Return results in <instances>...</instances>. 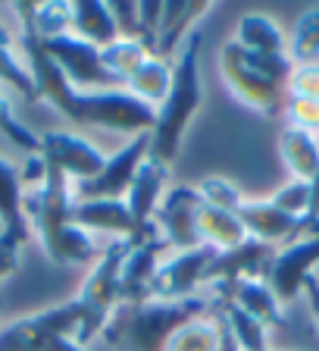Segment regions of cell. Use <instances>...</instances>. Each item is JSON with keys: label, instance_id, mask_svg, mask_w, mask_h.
Listing matches in <instances>:
<instances>
[{"label": "cell", "instance_id": "1", "mask_svg": "<svg viewBox=\"0 0 319 351\" xmlns=\"http://www.w3.org/2000/svg\"><path fill=\"white\" fill-rule=\"evenodd\" d=\"M73 204H75V185L47 167V179L38 189L25 191V219L35 239L41 241L44 254L60 267H81L94 263L101 257L94 235H88L73 223Z\"/></svg>", "mask_w": 319, "mask_h": 351}, {"label": "cell", "instance_id": "2", "mask_svg": "<svg viewBox=\"0 0 319 351\" xmlns=\"http://www.w3.org/2000/svg\"><path fill=\"white\" fill-rule=\"evenodd\" d=\"M219 307L213 298H181V301H157L147 298L138 304H119L110 317L101 339L113 351H163L175 329L185 323L207 317Z\"/></svg>", "mask_w": 319, "mask_h": 351}, {"label": "cell", "instance_id": "3", "mask_svg": "<svg viewBox=\"0 0 319 351\" xmlns=\"http://www.w3.org/2000/svg\"><path fill=\"white\" fill-rule=\"evenodd\" d=\"M201 47H203V29L197 25L185 38V44H181L179 57L173 63V88H169L166 101L157 107V123H153V132H151L147 157L169 169H173L175 157L181 151V141H185V132H188L191 119L197 117L203 101Z\"/></svg>", "mask_w": 319, "mask_h": 351}, {"label": "cell", "instance_id": "4", "mask_svg": "<svg viewBox=\"0 0 319 351\" xmlns=\"http://www.w3.org/2000/svg\"><path fill=\"white\" fill-rule=\"evenodd\" d=\"M129 241H110L101 248V257L91 263V273L81 282L79 295L73 298L79 311V342L88 345L107 329L110 317L123 301H119V270H123Z\"/></svg>", "mask_w": 319, "mask_h": 351}, {"label": "cell", "instance_id": "5", "mask_svg": "<svg viewBox=\"0 0 319 351\" xmlns=\"http://www.w3.org/2000/svg\"><path fill=\"white\" fill-rule=\"evenodd\" d=\"M0 351H88L79 342V311L73 301L22 314L0 329Z\"/></svg>", "mask_w": 319, "mask_h": 351}, {"label": "cell", "instance_id": "6", "mask_svg": "<svg viewBox=\"0 0 319 351\" xmlns=\"http://www.w3.org/2000/svg\"><path fill=\"white\" fill-rule=\"evenodd\" d=\"M73 123L97 125V129L116 132V135H151L157 123V110L141 104L125 88H103V91H79L73 107Z\"/></svg>", "mask_w": 319, "mask_h": 351}, {"label": "cell", "instance_id": "7", "mask_svg": "<svg viewBox=\"0 0 319 351\" xmlns=\"http://www.w3.org/2000/svg\"><path fill=\"white\" fill-rule=\"evenodd\" d=\"M219 75H222L225 88L232 91V97L238 104H244L247 110L263 113V117H276L285 107V88L279 82H272L269 75H263L254 66L251 53L241 51L235 41L222 44L219 51Z\"/></svg>", "mask_w": 319, "mask_h": 351}, {"label": "cell", "instance_id": "8", "mask_svg": "<svg viewBox=\"0 0 319 351\" xmlns=\"http://www.w3.org/2000/svg\"><path fill=\"white\" fill-rule=\"evenodd\" d=\"M47 57L60 66V73L75 91H103V88H123L116 79L107 73V66L101 60V51L94 44L81 41L75 35H60L51 41H41Z\"/></svg>", "mask_w": 319, "mask_h": 351}, {"label": "cell", "instance_id": "9", "mask_svg": "<svg viewBox=\"0 0 319 351\" xmlns=\"http://www.w3.org/2000/svg\"><path fill=\"white\" fill-rule=\"evenodd\" d=\"M216 251L201 245L191 251H175L173 257L157 267V276L151 282V298L157 301H181L197 298L207 289V270H210Z\"/></svg>", "mask_w": 319, "mask_h": 351}, {"label": "cell", "instance_id": "10", "mask_svg": "<svg viewBox=\"0 0 319 351\" xmlns=\"http://www.w3.org/2000/svg\"><path fill=\"white\" fill-rule=\"evenodd\" d=\"M151 151V135H138L129 138L116 154H110L103 160L101 173L88 182L75 185V201H97V197H116L125 201V191L135 182V173L141 169V163L147 160Z\"/></svg>", "mask_w": 319, "mask_h": 351}, {"label": "cell", "instance_id": "11", "mask_svg": "<svg viewBox=\"0 0 319 351\" xmlns=\"http://www.w3.org/2000/svg\"><path fill=\"white\" fill-rule=\"evenodd\" d=\"M316 267H319V232L301 235V239L276 248L272 263L266 270V285L276 292V298L282 304H288L298 295H304V285L310 276H316L313 273Z\"/></svg>", "mask_w": 319, "mask_h": 351}, {"label": "cell", "instance_id": "12", "mask_svg": "<svg viewBox=\"0 0 319 351\" xmlns=\"http://www.w3.org/2000/svg\"><path fill=\"white\" fill-rule=\"evenodd\" d=\"M197 210H201V195H197L194 185H169V191L163 195L157 213H153V229H157V235L163 239L166 248H201Z\"/></svg>", "mask_w": 319, "mask_h": 351}, {"label": "cell", "instance_id": "13", "mask_svg": "<svg viewBox=\"0 0 319 351\" xmlns=\"http://www.w3.org/2000/svg\"><path fill=\"white\" fill-rule=\"evenodd\" d=\"M38 154L47 160V167L63 173L73 185L94 179L101 173L103 160H107L101 147H94L75 132H44V135H38Z\"/></svg>", "mask_w": 319, "mask_h": 351}, {"label": "cell", "instance_id": "14", "mask_svg": "<svg viewBox=\"0 0 319 351\" xmlns=\"http://www.w3.org/2000/svg\"><path fill=\"white\" fill-rule=\"evenodd\" d=\"M163 251L166 245L157 235V229L129 241L123 270H119V301L123 304H138V301L151 298V282L157 276V267L163 263Z\"/></svg>", "mask_w": 319, "mask_h": 351}, {"label": "cell", "instance_id": "15", "mask_svg": "<svg viewBox=\"0 0 319 351\" xmlns=\"http://www.w3.org/2000/svg\"><path fill=\"white\" fill-rule=\"evenodd\" d=\"M73 223L85 229L88 235H110L113 241H135L141 235L153 232V226L141 229L131 217L129 204L116 197H97V201H75Z\"/></svg>", "mask_w": 319, "mask_h": 351}, {"label": "cell", "instance_id": "16", "mask_svg": "<svg viewBox=\"0 0 319 351\" xmlns=\"http://www.w3.org/2000/svg\"><path fill=\"white\" fill-rule=\"evenodd\" d=\"M238 219L247 239L263 241L269 248H282L304 235V223L282 213L269 197H244V204L238 207Z\"/></svg>", "mask_w": 319, "mask_h": 351}, {"label": "cell", "instance_id": "17", "mask_svg": "<svg viewBox=\"0 0 319 351\" xmlns=\"http://www.w3.org/2000/svg\"><path fill=\"white\" fill-rule=\"evenodd\" d=\"M166 191H169V167H163V163L147 157V160L141 163V169L135 173L131 189L125 191V204H129L131 217H135V223H138L141 229L153 226V213H157V207Z\"/></svg>", "mask_w": 319, "mask_h": 351}, {"label": "cell", "instance_id": "18", "mask_svg": "<svg viewBox=\"0 0 319 351\" xmlns=\"http://www.w3.org/2000/svg\"><path fill=\"white\" fill-rule=\"evenodd\" d=\"M213 10V3H188V0H179V3H163V13H160V29H157V57L169 60L175 57V51H181V44L191 32L201 25V19Z\"/></svg>", "mask_w": 319, "mask_h": 351}, {"label": "cell", "instance_id": "19", "mask_svg": "<svg viewBox=\"0 0 319 351\" xmlns=\"http://www.w3.org/2000/svg\"><path fill=\"white\" fill-rule=\"evenodd\" d=\"M0 223L3 235L19 245H25L31 235L29 219H25V189H22L19 167L0 157Z\"/></svg>", "mask_w": 319, "mask_h": 351}, {"label": "cell", "instance_id": "20", "mask_svg": "<svg viewBox=\"0 0 319 351\" xmlns=\"http://www.w3.org/2000/svg\"><path fill=\"white\" fill-rule=\"evenodd\" d=\"M69 35L94 44L97 51H103L107 44H113L119 38V29H116L113 13H110V3H101V0H73Z\"/></svg>", "mask_w": 319, "mask_h": 351}, {"label": "cell", "instance_id": "21", "mask_svg": "<svg viewBox=\"0 0 319 351\" xmlns=\"http://www.w3.org/2000/svg\"><path fill=\"white\" fill-rule=\"evenodd\" d=\"M232 41L247 53H266V57H285L288 53V38L279 29V22L266 13L241 16Z\"/></svg>", "mask_w": 319, "mask_h": 351}, {"label": "cell", "instance_id": "22", "mask_svg": "<svg viewBox=\"0 0 319 351\" xmlns=\"http://www.w3.org/2000/svg\"><path fill=\"white\" fill-rule=\"evenodd\" d=\"M225 301L235 307H241L244 314H251L254 320H260L263 326H282V301L276 298V292L266 285V279H241L232 285V292L225 295ZM222 301V304H225Z\"/></svg>", "mask_w": 319, "mask_h": 351}, {"label": "cell", "instance_id": "23", "mask_svg": "<svg viewBox=\"0 0 319 351\" xmlns=\"http://www.w3.org/2000/svg\"><path fill=\"white\" fill-rule=\"evenodd\" d=\"M279 157H282L285 169L291 173V179L313 182L319 176V138L310 132L285 125L279 132Z\"/></svg>", "mask_w": 319, "mask_h": 351}, {"label": "cell", "instance_id": "24", "mask_svg": "<svg viewBox=\"0 0 319 351\" xmlns=\"http://www.w3.org/2000/svg\"><path fill=\"white\" fill-rule=\"evenodd\" d=\"M13 13L19 16V25L31 29L41 41L69 35L73 19V0H51V3H13Z\"/></svg>", "mask_w": 319, "mask_h": 351}, {"label": "cell", "instance_id": "25", "mask_svg": "<svg viewBox=\"0 0 319 351\" xmlns=\"http://www.w3.org/2000/svg\"><path fill=\"white\" fill-rule=\"evenodd\" d=\"M197 235H201V245H207L213 251H232L247 241L238 213L216 210V207H207L203 201L201 210H197Z\"/></svg>", "mask_w": 319, "mask_h": 351}, {"label": "cell", "instance_id": "26", "mask_svg": "<svg viewBox=\"0 0 319 351\" xmlns=\"http://www.w3.org/2000/svg\"><path fill=\"white\" fill-rule=\"evenodd\" d=\"M123 88L129 91V95L138 97L141 104H147V107L157 110L160 104L166 101L169 88H173V63L163 60V57H157V53H151V57L144 60V66H141L138 73L131 75Z\"/></svg>", "mask_w": 319, "mask_h": 351}, {"label": "cell", "instance_id": "27", "mask_svg": "<svg viewBox=\"0 0 319 351\" xmlns=\"http://www.w3.org/2000/svg\"><path fill=\"white\" fill-rule=\"evenodd\" d=\"M147 57H151V51H147L141 41H131V38H116V41L107 44L101 51L103 66H107V73L116 79V85H125V82L144 66Z\"/></svg>", "mask_w": 319, "mask_h": 351}, {"label": "cell", "instance_id": "28", "mask_svg": "<svg viewBox=\"0 0 319 351\" xmlns=\"http://www.w3.org/2000/svg\"><path fill=\"white\" fill-rule=\"evenodd\" d=\"M219 348V314L197 317L169 336L163 351H216Z\"/></svg>", "mask_w": 319, "mask_h": 351}, {"label": "cell", "instance_id": "29", "mask_svg": "<svg viewBox=\"0 0 319 351\" xmlns=\"http://www.w3.org/2000/svg\"><path fill=\"white\" fill-rule=\"evenodd\" d=\"M0 85L16 91L19 97H25L29 104H38V88L35 79H31L29 66L22 63L16 57V47H13V38H0Z\"/></svg>", "mask_w": 319, "mask_h": 351}, {"label": "cell", "instance_id": "30", "mask_svg": "<svg viewBox=\"0 0 319 351\" xmlns=\"http://www.w3.org/2000/svg\"><path fill=\"white\" fill-rule=\"evenodd\" d=\"M219 317H222L225 329L232 332V339L238 342L241 351H269L266 345V326L260 320H254L251 314H244L241 307L235 304H219Z\"/></svg>", "mask_w": 319, "mask_h": 351}, {"label": "cell", "instance_id": "31", "mask_svg": "<svg viewBox=\"0 0 319 351\" xmlns=\"http://www.w3.org/2000/svg\"><path fill=\"white\" fill-rule=\"evenodd\" d=\"M288 60L298 63H319V7H310L294 25L288 41Z\"/></svg>", "mask_w": 319, "mask_h": 351}, {"label": "cell", "instance_id": "32", "mask_svg": "<svg viewBox=\"0 0 319 351\" xmlns=\"http://www.w3.org/2000/svg\"><path fill=\"white\" fill-rule=\"evenodd\" d=\"M201 201L207 207H216V210H229V213H238V207L244 204V195L235 182H229L225 176H207L201 179V185H194Z\"/></svg>", "mask_w": 319, "mask_h": 351}, {"label": "cell", "instance_id": "33", "mask_svg": "<svg viewBox=\"0 0 319 351\" xmlns=\"http://www.w3.org/2000/svg\"><path fill=\"white\" fill-rule=\"evenodd\" d=\"M0 135L10 141V145L22 147L25 154H38V135L31 129H25V123H19V117L10 107V97L0 91Z\"/></svg>", "mask_w": 319, "mask_h": 351}, {"label": "cell", "instance_id": "34", "mask_svg": "<svg viewBox=\"0 0 319 351\" xmlns=\"http://www.w3.org/2000/svg\"><path fill=\"white\" fill-rule=\"evenodd\" d=\"M269 201H272L282 213H288V217H294V219L304 223L307 210H310V182L291 179V182H285L276 195H269Z\"/></svg>", "mask_w": 319, "mask_h": 351}, {"label": "cell", "instance_id": "35", "mask_svg": "<svg viewBox=\"0 0 319 351\" xmlns=\"http://www.w3.org/2000/svg\"><path fill=\"white\" fill-rule=\"evenodd\" d=\"M282 113L291 129L310 132V135L319 138V101H310V97H285Z\"/></svg>", "mask_w": 319, "mask_h": 351}, {"label": "cell", "instance_id": "36", "mask_svg": "<svg viewBox=\"0 0 319 351\" xmlns=\"http://www.w3.org/2000/svg\"><path fill=\"white\" fill-rule=\"evenodd\" d=\"M285 95H288V97H310V101H319V63H298V66H291Z\"/></svg>", "mask_w": 319, "mask_h": 351}, {"label": "cell", "instance_id": "37", "mask_svg": "<svg viewBox=\"0 0 319 351\" xmlns=\"http://www.w3.org/2000/svg\"><path fill=\"white\" fill-rule=\"evenodd\" d=\"M110 13H113V19H116L119 38L141 41V3H135V0H125V3H110Z\"/></svg>", "mask_w": 319, "mask_h": 351}, {"label": "cell", "instance_id": "38", "mask_svg": "<svg viewBox=\"0 0 319 351\" xmlns=\"http://www.w3.org/2000/svg\"><path fill=\"white\" fill-rule=\"evenodd\" d=\"M160 13H163V3L157 0H144L141 3V44H144L147 51H157V29H160Z\"/></svg>", "mask_w": 319, "mask_h": 351}, {"label": "cell", "instance_id": "39", "mask_svg": "<svg viewBox=\"0 0 319 351\" xmlns=\"http://www.w3.org/2000/svg\"><path fill=\"white\" fill-rule=\"evenodd\" d=\"M19 176H22V189L31 191L47 179V160L41 154H25V163L19 167Z\"/></svg>", "mask_w": 319, "mask_h": 351}, {"label": "cell", "instance_id": "40", "mask_svg": "<svg viewBox=\"0 0 319 351\" xmlns=\"http://www.w3.org/2000/svg\"><path fill=\"white\" fill-rule=\"evenodd\" d=\"M19 257H22V245H19V241L7 239V235H0V285H3L16 273Z\"/></svg>", "mask_w": 319, "mask_h": 351}, {"label": "cell", "instance_id": "41", "mask_svg": "<svg viewBox=\"0 0 319 351\" xmlns=\"http://www.w3.org/2000/svg\"><path fill=\"white\" fill-rule=\"evenodd\" d=\"M304 298H307V307H310L313 323H316V329H319V279H316V276L307 279V285H304Z\"/></svg>", "mask_w": 319, "mask_h": 351}, {"label": "cell", "instance_id": "42", "mask_svg": "<svg viewBox=\"0 0 319 351\" xmlns=\"http://www.w3.org/2000/svg\"><path fill=\"white\" fill-rule=\"evenodd\" d=\"M216 314H219V307H216ZM216 351H241V348H238V342L232 339V332L225 329L222 317H219V348H216Z\"/></svg>", "mask_w": 319, "mask_h": 351}, {"label": "cell", "instance_id": "43", "mask_svg": "<svg viewBox=\"0 0 319 351\" xmlns=\"http://www.w3.org/2000/svg\"><path fill=\"white\" fill-rule=\"evenodd\" d=\"M0 38H10V32L3 29V22H0Z\"/></svg>", "mask_w": 319, "mask_h": 351}, {"label": "cell", "instance_id": "44", "mask_svg": "<svg viewBox=\"0 0 319 351\" xmlns=\"http://www.w3.org/2000/svg\"><path fill=\"white\" fill-rule=\"evenodd\" d=\"M0 235H3V223H0Z\"/></svg>", "mask_w": 319, "mask_h": 351}]
</instances>
